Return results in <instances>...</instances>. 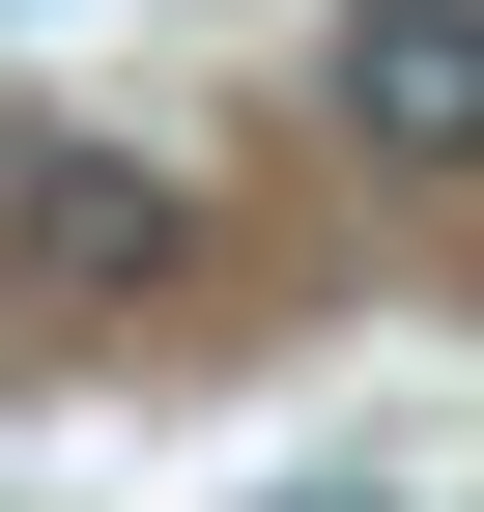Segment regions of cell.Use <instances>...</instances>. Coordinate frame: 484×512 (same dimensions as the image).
<instances>
[{
  "label": "cell",
  "mask_w": 484,
  "mask_h": 512,
  "mask_svg": "<svg viewBox=\"0 0 484 512\" xmlns=\"http://www.w3.org/2000/svg\"><path fill=\"white\" fill-rule=\"evenodd\" d=\"M342 143L399 200H484V0H342Z\"/></svg>",
  "instance_id": "1"
},
{
  "label": "cell",
  "mask_w": 484,
  "mask_h": 512,
  "mask_svg": "<svg viewBox=\"0 0 484 512\" xmlns=\"http://www.w3.org/2000/svg\"><path fill=\"white\" fill-rule=\"evenodd\" d=\"M0 285H29V313L171 285V171H143V143H29V171H0Z\"/></svg>",
  "instance_id": "2"
}]
</instances>
